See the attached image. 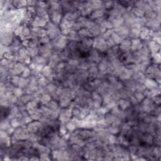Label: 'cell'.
<instances>
[{"label":"cell","instance_id":"cell-26","mask_svg":"<svg viewBox=\"0 0 161 161\" xmlns=\"http://www.w3.org/2000/svg\"><path fill=\"white\" fill-rule=\"evenodd\" d=\"M32 76V73H31V70L29 68V66H26L25 70L23 72L22 74L21 75V77L24 78H29V77H30Z\"/></svg>","mask_w":161,"mask_h":161},{"label":"cell","instance_id":"cell-23","mask_svg":"<svg viewBox=\"0 0 161 161\" xmlns=\"http://www.w3.org/2000/svg\"><path fill=\"white\" fill-rule=\"evenodd\" d=\"M29 56L33 58L39 54V48L38 47H29L27 48Z\"/></svg>","mask_w":161,"mask_h":161},{"label":"cell","instance_id":"cell-18","mask_svg":"<svg viewBox=\"0 0 161 161\" xmlns=\"http://www.w3.org/2000/svg\"><path fill=\"white\" fill-rule=\"evenodd\" d=\"M130 11L136 17V18H142L145 15V13L140 8L133 7L131 8Z\"/></svg>","mask_w":161,"mask_h":161},{"label":"cell","instance_id":"cell-1","mask_svg":"<svg viewBox=\"0 0 161 161\" xmlns=\"http://www.w3.org/2000/svg\"><path fill=\"white\" fill-rule=\"evenodd\" d=\"M45 29L46 32H47V36L50 38L51 40L55 39L62 34L61 30L59 26L54 24L53 22L51 21L47 23V25L45 27Z\"/></svg>","mask_w":161,"mask_h":161},{"label":"cell","instance_id":"cell-8","mask_svg":"<svg viewBox=\"0 0 161 161\" xmlns=\"http://www.w3.org/2000/svg\"><path fill=\"white\" fill-rule=\"evenodd\" d=\"M27 65L21 62H16L13 69V74L15 76L21 75Z\"/></svg>","mask_w":161,"mask_h":161},{"label":"cell","instance_id":"cell-13","mask_svg":"<svg viewBox=\"0 0 161 161\" xmlns=\"http://www.w3.org/2000/svg\"><path fill=\"white\" fill-rule=\"evenodd\" d=\"M32 62L39 64V65H42L43 66H45L48 65L49 63V60H47V59H45V57L38 55L33 58H32Z\"/></svg>","mask_w":161,"mask_h":161},{"label":"cell","instance_id":"cell-24","mask_svg":"<svg viewBox=\"0 0 161 161\" xmlns=\"http://www.w3.org/2000/svg\"><path fill=\"white\" fill-rule=\"evenodd\" d=\"M78 32V34H79V37H80V38L81 39L85 38H87V37H90L89 34V31L86 28H83V29H81Z\"/></svg>","mask_w":161,"mask_h":161},{"label":"cell","instance_id":"cell-10","mask_svg":"<svg viewBox=\"0 0 161 161\" xmlns=\"http://www.w3.org/2000/svg\"><path fill=\"white\" fill-rule=\"evenodd\" d=\"M142 47V41L140 38L131 40V51L136 52Z\"/></svg>","mask_w":161,"mask_h":161},{"label":"cell","instance_id":"cell-28","mask_svg":"<svg viewBox=\"0 0 161 161\" xmlns=\"http://www.w3.org/2000/svg\"><path fill=\"white\" fill-rule=\"evenodd\" d=\"M17 98H20L21 96H22L24 95V91L23 89L19 87H16L13 91V93Z\"/></svg>","mask_w":161,"mask_h":161},{"label":"cell","instance_id":"cell-7","mask_svg":"<svg viewBox=\"0 0 161 161\" xmlns=\"http://www.w3.org/2000/svg\"><path fill=\"white\" fill-rule=\"evenodd\" d=\"M41 125H42V123L40 121L33 120L32 122H31L30 123L27 125V128L28 129L30 133H37L38 132Z\"/></svg>","mask_w":161,"mask_h":161},{"label":"cell","instance_id":"cell-22","mask_svg":"<svg viewBox=\"0 0 161 161\" xmlns=\"http://www.w3.org/2000/svg\"><path fill=\"white\" fill-rule=\"evenodd\" d=\"M133 96L139 103H141L146 98L144 95L143 92H140V91H135Z\"/></svg>","mask_w":161,"mask_h":161},{"label":"cell","instance_id":"cell-25","mask_svg":"<svg viewBox=\"0 0 161 161\" xmlns=\"http://www.w3.org/2000/svg\"><path fill=\"white\" fill-rule=\"evenodd\" d=\"M20 79V77L19 76H15V75H13L11 76L10 77L9 79V81L10 83H11L15 86L18 87V84H19V81Z\"/></svg>","mask_w":161,"mask_h":161},{"label":"cell","instance_id":"cell-9","mask_svg":"<svg viewBox=\"0 0 161 161\" xmlns=\"http://www.w3.org/2000/svg\"><path fill=\"white\" fill-rule=\"evenodd\" d=\"M119 47L122 52H128L131 50V39L129 38L123 39L119 45Z\"/></svg>","mask_w":161,"mask_h":161},{"label":"cell","instance_id":"cell-19","mask_svg":"<svg viewBox=\"0 0 161 161\" xmlns=\"http://www.w3.org/2000/svg\"><path fill=\"white\" fill-rule=\"evenodd\" d=\"M52 100V98L50 94H43L42 95L40 98V103L42 105H47Z\"/></svg>","mask_w":161,"mask_h":161},{"label":"cell","instance_id":"cell-11","mask_svg":"<svg viewBox=\"0 0 161 161\" xmlns=\"http://www.w3.org/2000/svg\"><path fill=\"white\" fill-rule=\"evenodd\" d=\"M148 49H149L151 54L160 52V45L158 44L155 42L150 40L148 43Z\"/></svg>","mask_w":161,"mask_h":161},{"label":"cell","instance_id":"cell-27","mask_svg":"<svg viewBox=\"0 0 161 161\" xmlns=\"http://www.w3.org/2000/svg\"><path fill=\"white\" fill-rule=\"evenodd\" d=\"M103 3H104V8L106 11H108L109 10H111L114 5V2H103Z\"/></svg>","mask_w":161,"mask_h":161},{"label":"cell","instance_id":"cell-5","mask_svg":"<svg viewBox=\"0 0 161 161\" xmlns=\"http://www.w3.org/2000/svg\"><path fill=\"white\" fill-rule=\"evenodd\" d=\"M113 31L114 32H115L116 34L119 35L123 39L128 38L130 29L125 24L118 28L113 29Z\"/></svg>","mask_w":161,"mask_h":161},{"label":"cell","instance_id":"cell-29","mask_svg":"<svg viewBox=\"0 0 161 161\" xmlns=\"http://www.w3.org/2000/svg\"><path fill=\"white\" fill-rule=\"evenodd\" d=\"M10 124L15 128H17L21 126L20 121L17 118H14L10 120Z\"/></svg>","mask_w":161,"mask_h":161},{"label":"cell","instance_id":"cell-21","mask_svg":"<svg viewBox=\"0 0 161 161\" xmlns=\"http://www.w3.org/2000/svg\"><path fill=\"white\" fill-rule=\"evenodd\" d=\"M111 38L112 39V40L116 45H119L120 43L122 42V41L123 40L119 35H118L117 34H116L114 32L111 36Z\"/></svg>","mask_w":161,"mask_h":161},{"label":"cell","instance_id":"cell-6","mask_svg":"<svg viewBox=\"0 0 161 161\" xmlns=\"http://www.w3.org/2000/svg\"><path fill=\"white\" fill-rule=\"evenodd\" d=\"M152 32L151 30L148 29L146 27H143L141 29V32H140V36L139 38L142 40H150L152 38Z\"/></svg>","mask_w":161,"mask_h":161},{"label":"cell","instance_id":"cell-20","mask_svg":"<svg viewBox=\"0 0 161 161\" xmlns=\"http://www.w3.org/2000/svg\"><path fill=\"white\" fill-rule=\"evenodd\" d=\"M13 3L15 9H20L27 7V1H21V0L20 1V0H18V1H13Z\"/></svg>","mask_w":161,"mask_h":161},{"label":"cell","instance_id":"cell-3","mask_svg":"<svg viewBox=\"0 0 161 161\" xmlns=\"http://www.w3.org/2000/svg\"><path fill=\"white\" fill-rule=\"evenodd\" d=\"M49 21H50V18H42V17H38L35 16L32 22L31 25L32 27L45 28Z\"/></svg>","mask_w":161,"mask_h":161},{"label":"cell","instance_id":"cell-15","mask_svg":"<svg viewBox=\"0 0 161 161\" xmlns=\"http://www.w3.org/2000/svg\"><path fill=\"white\" fill-rule=\"evenodd\" d=\"M144 85L146 89H153L154 87H156L160 86V84H158L155 79L147 78L144 83Z\"/></svg>","mask_w":161,"mask_h":161},{"label":"cell","instance_id":"cell-14","mask_svg":"<svg viewBox=\"0 0 161 161\" xmlns=\"http://www.w3.org/2000/svg\"><path fill=\"white\" fill-rule=\"evenodd\" d=\"M117 105L122 111H125L126 110H127L128 108L131 106V103L129 101V100L127 99L121 98L118 101Z\"/></svg>","mask_w":161,"mask_h":161},{"label":"cell","instance_id":"cell-4","mask_svg":"<svg viewBox=\"0 0 161 161\" xmlns=\"http://www.w3.org/2000/svg\"><path fill=\"white\" fill-rule=\"evenodd\" d=\"M49 15L50 20L54 24L59 25L63 18V13L58 11H49Z\"/></svg>","mask_w":161,"mask_h":161},{"label":"cell","instance_id":"cell-17","mask_svg":"<svg viewBox=\"0 0 161 161\" xmlns=\"http://www.w3.org/2000/svg\"><path fill=\"white\" fill-rule=\"evenodd\" d=\"M70 41H74V42H81V38H80L78 32L76 31H74L73 30H72L71 31V32L69 34V35H67Z\"/></svg>","mask_w":161,"mask_h":161},{"label":"cell","instance_id":"cell-30","mask_svg":"<svg viewBox=\"0 0 161 161\" xmlns=\"http://www.w3.org/2000/svg\"><path fill=\"white\" fill-rule=\"evenodd\" d=\"M151 99H152V101L154 103L155 105H157V106H160V101H161L160 95L155 96L151 98Z\"/></svg>","mask_w":161,"mask_h":161},{"label":"cell","instance_id":"cell-12","mask_svg":"<svg viewBox=\"0 0 161 161\" xmlns=\"http://www.w3.org/2000/svg\"><path fill=\"white\" fill-rule=\"evenodd\" d=\"M106 11L105 10H95L92 12L90 15L88 16L91 20H95L99 18L103 17L105 15Z\"/></svg>","mask_w":161,"mask_h":161},{"label":"cell","instance_id":"cell-16","mask_svg":"<svg viewBox=\"0 0 161 161\" xmlns=\"http://www.w3.org/2000/svg\"><path fill=\"white\" fill-rule=\"evenodd\" d=\"M93 11L98 10H105L103 2L101 1H90L89 2Z\"/></svg>","mask_w":161,"mask_h":161},{"label":"cell","instance_id":"cell-2","mask_svg":"<svg viewBox=\"0 0 161 161\" xmlns=\"http://www.w3.org/2000/svg\"><path fill=\"white\" fill-rule=\"evenodd\" d=\"M13 34L11 32H1V45L10 47L15 38Z\"/></svg>","mask_w":161,"mask_h":161}]
</instances>
